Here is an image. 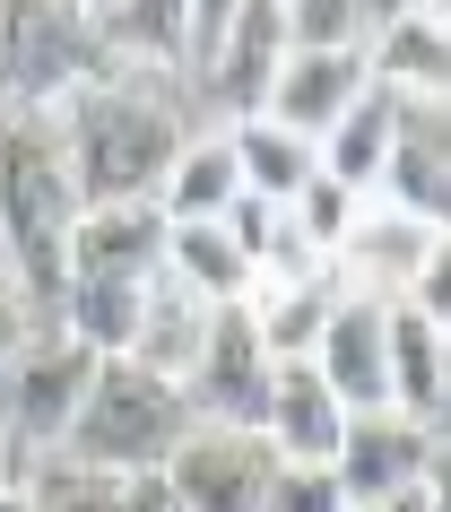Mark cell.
I'll use <instances>...</instances> for the list:
<instances>
[{
  "mask_svg": "<svg viewBox=\"0 0 451 512\" xmlns=\"http://www.w3.org/2000/svg\"><path fill=\"white\" fill-rule=\"evenodd\" d=\"M70 226H79V183L61 157V122L0 113V270L18 278L44 330L70 287Z\"/></svg>",
  "mask_w": 451,
  "mask_h": 512,
  "instance_id": "obj_1",
  "label": "cell"
},
{
  "mask_svg": "<svg viewBox=\"0 0 451 512\" xmlns=\"http://www.w3.org/2000/svg\"><path fill=\"white\" fill-rule=\"evenodd\" d=\"M27 504L35 512H122V478H96V469L53 460V469H35V478H27Z\"/></svg>",
  "mask_w": 451,
  "mask_h": 512,
  "instance_id": "obj_26",
  "label": "cell"
},
{
  "mask_svg": "<svg viewBox=\"0 0 451 512\" xmlns=\"http://www.w3.org/2000/svg\"><path fill=\"white\" fill-rule=\"evenodd\" d=\"M382 9H356V0H295L287 9V53H365Z\"/></svg>",
  "mask_w": 451,
  "mask_h": 512,
  "instance_id": "obj_25",
  "label": "cell"
},
{
  "mask_svg": "<svg viewBox=\"0 0 451 512\" xmlns=\"http://www.w3.org/2000/svg\"><path fill=\"white\" fill-rule=\"evenodd\" d=\"M122 512H183L174 495H165V478L148 469V478H122Z\"/></svg>",
  "mask_w": 451,
  "mask_h": 512,
  "instance_id": "obj_29",
  "label": "cell"
},
{
  "mask_svg": "<svg viewBox=\"0 0 451 512\" xmlns=\"http://www.w3.org/2000/svg\"><path fill=\"white\" fill-rule=\"evenodd\" d=\"M61 157L79 183V209L113 200H157V183L183 157V113L157 79H105L61 113Z\"/></svg>",
  "mask_w": 451,
  "mask_h": 512,
  "instance_id": "obj_2",
  "label": "cell"
},
{
  "mask_svg": "<svg viewBox=\"0 0 451 512\" xmlns=\"http://www.w3.org/2000/svg\"><path fill=\"white\" fill-rule=\"evenodd\" d=\"M217 304H200L174 270L148 278V304H139V339H131V365H148V374L165 382H191V365H200V339H209Z\"/></svg>",
  "mask_w": 451,
  "mask_h": 512,
  "instance_id": "obj_18",
  "label": "cell"
},
{
  "mask_svg": "<svg viewBox=\"0 0 451 512\" xmlns=\"http://www.w3.org/2000/svg\"><path fill=\"white\" fill-rule=\"evenodd\" d=\"M391 139H399V105L382 96V87H365L356 105L330 122V139H321L313 157L330 183H347L356 200H373V183H382V157H391Z\"/></svg>",
  "mask_w": 451,
  "mask_h": 512,
  "instance_id": "obj_20",
  "label": "cell"
},
{
  "mask_svg": "<svg viewBox=\"0 0 451 512\" xmlns=\"http://www.w3.org/2000/svg\"><path fill=\"white\" fill-rule=\"evenodd\" d=\"M35 330H44V322H35V304H27V296H18V278L0 270V374H9V356L27 348Z\"/></svg>",
  "mask_w": 451,
  "mask_h": 512,
  "instance_id": "obj_28",
  "label": "cell"
},
{
  "mask_svg": "<svg viewBox=\"0 0 451 512\" xmlns=\"http://www.w3.org/2000/svg\"><path fill=\"white\" fill-rule=\"evenodd\" d=\"M235 191H243V174H235L226 131H217V139H183L174 174L157 183V209H165V226H209V217H226Z\"/></svg>",
  "mask_w": 451,
  "mask_h": 512,
  "instance_id": "obj_22",
  "label": "cell"
},
{
  "mask_svg": "<svg viewBox=\"0 0 451 512\" xmlns=\"http://www.w3.org/2000/svg\"><path fill=\"white\" fill-rule=\"evenodd\" d=\"M113 61L96 44L87 9H53V0H9L0 9V113L27 122H61L87 87H105Z\"/></svg>",
  "mask_w": 451,
  "mask_h": 512,
  "instance_id": "obj_4",
  "label": "cell"
},
{
  "mask_svg": "<svg viewBox=\"0 0 451 512\" xmlns=\"http://www.w3.org/2000/svg\"><path fill=\"white\" fill-rule=\"evenodd\" d=\"M347 434V408L321 391V374L295 356V365H278V382H269V408H261V443L269 460H287V469H330V452H339Z\"/></svg>",
  "mask_w": 451,
  "mask_h": 512,
  "instance_id": "obj_16",
  "label": "cell"
},
{
  "mask_svg": "<svg viewBox=\"0 0 451 512\" xmlns=\"http://www.w3.org/2000/svg\"><path fill=\"white\" fill-rule=\"evenodd\" d=\"M96 365H105V356H87L79 339L35 330L27 348L9 356V374H0V434H9L18 452H61V434L79 417Z\"/></svg>",
  "mask_w": 451,
  "mask_h": 512,
  "instance_id": "obj_6",
  "label": "cell"
},
{
  "mask_svg": "<svg viewBox=\"0 0 451 512\" xmlns=\"http://www.w3.org/2000/svg\"><path fill=\"white\" fill-rule=\"evenodd\" d=\"M373 200H382V209H399V217H417V226H443V209H451L443 105H399V139H391V157H382Z\"/></svg>",
  "mask_w": 451,
  "mask_h": 512,
  "instance_id": "obj_13",
  "label": "cell"
},
{
  "mask_svg": "<svg viewBox=\"0 0 451 512\" xmlns=\"http://www.w3.org/2000/svg\"><path fill=\"white\" fill-rule=\"evenodd\" d=\"M226 148H235V174H243V191L252 200H269V209H287L295 191L321 174V157H313V139H287L278 122H226Z\"/></svg>",
  "mask_w": 451,
  "mask_h": 512,
  "instance_id": "obj_21",
  "label": "cell"
},
{
  "mask_svg": "<svg viewBox=\"0 0 451 512\" xmlns=\"http://www.w3.org/2000/svg\"><path fill=\"white\" fill-rule=\"evenodd\" d=\"M9 486H27V452H18V443L0 434V495H9Z\"/></svg>",
  "mask_w": 451,
  "mask_h": 512,
  "instance_id": "obj_30",
  "label": "cell"
},
{
  "mask_svg": "<svg viewBox=\"0 0 451 512\" xmlns=\"http://www.w3.org/2000/svg\"><path fill=\"white\" fill-rule=\"evenodd\" d=\"M269 469H278V460H269L261 434H243V426H191L157 478H165V495H174L183 512H261Z\"/></svg>",
  "mask_w": 451,
  "mask_h": 512,
  "instance_id": "obj_7",
  "label": "cell"
},
{
  "mask_svg": "<svg viewBox=\"0 0 451 512\" xmlns=\"http://www.w3.org/2000/svg\"><path fill=\"white\" fill-rule=\"evenodd\" d=\"M382 374H391V417L443 434V400H451V348L443 330L417 322L408 304H382Z\"/></svg>",
  "mask_w": 451,
  "mask_h": 512,
  "instance_id": "obj_15",
  "label": "cell"
},
{
  "mask_svg": "<svg viewBox=\"0 0 451 512\" xmlns=\"http://www.w3.org/2000/svg\"><path fill=\"white\" fill-rule=\"evenodd\" d=\"M330 478H339L347 512L443 495V434L408 426V417H391V408H373V417H347L339 452H330Z\"/></svg>",
  "mask_w": 451,
  "mask_h": 512,
  "instance_id": "obj_5",
  "label": "cell"
},
{
  "mask_svg": "<svg viewBox=\"0 0 451 512\" xmlns=\"http://www.w3.org/2000/svg\"><path fill=\"white\" fill-rule=\"evenodd\" d=\"M321 374V391L347 408V417H373V408H391V374H382V296H356L347 287L330 304V322H321L313 356H304Z\"/></svg>",
  "mask_w": 451,
  "mask_h": 512,
  "instance_id": "obj_10",
  "label": "cell"
},
{
  "mask_svg": "<svg viewBox=\"0 0 451 512\" xmlns=\"http://www.w3.org/2000/svg\"><path fill=\"white\" fill-rule=\"evenodd\" d=\"M425 261H443V226H417V217H399V209H382V200H365L330 270H356V287H365V278H391V287H408Z\"/></svg>",
  "mask_w": 451,
  "mask_h": 512,
  "instance_id": "obj_19",
  "label": "cell"
},
{
  "mask_svg": "<svg viewBox=\"0 0 451 512\" xmlns=\"http://www.w3.org/2000/svg\"><path fill=\"white\" fill-rule=\"evenodd\" d=\"M191 426H200V417H191L183 382L148 374V365H131V356H105L53 460L96 469V478H148V469L174 460V443H183Z\"/></svg>",
  "mask_w": 451,
  "mask_h": 512,
  "instance_id": "obj_3",
  "label": "cell"
},
{
  "mask_svg": "<svg viewBox=\"0 0 451 512\" xmlns=\"http://www.w3.org/2000/svg\"><path fill=\"white\" fill-rule=\"evenodd\" d=\"M261 512H347V495H339V478L330 469H269V495H261Z\"/></svg>",
  "mask_w": 451,
  "mask_h": 512,
  "instance_id": "obj_27",
  "label": "cell"
},
{
  "mask_svg": "<svg viewBox=\"0 0 451 512\" xmlns=\"http://www.w3.org/2000/svg\"><path fill=\"white\" fill-rule=\"evenodd\" d=\"M365 79L391 105H443L451 87V18L443 9H382V27L365 44Z\"/></svg>",
  "mask_w": 451,
  "mask_h": 512,
  "instance_id": "obj_11",
  "label": "cell"
},
{
  "mask_svg": "<svg viewBox=\"0 0 451 512\" xmlns=\"http://www.w3.org/2000/svg\"><path fill=\"white\" fill-rule=\"evenodd\" d=\"M0 512H35V504H27V486H9V495H0Z\"/></svg>",
  "mask_w": 451,
  "mask_h": 512,
  "instance_id": "obj_31",
  "label": "cell"
},
{
  "mask_svg": "<svg viewBox=\"0 0 451 512\" xmlns=\"http://www.w3.org/2000/svg\"><path fill=\"white\" fill-rule=\"evenodd\" d=\"M365 53H287L278 61V79H269L261 96V122H278L287 139H330V122H339L356 96H365Z\"/></svg>",
  "mask_w": 451,
  "mask_h": 512,
  "instance_id": "obj_12",
  "label": "cell"
},
{
  "mask_svg": "<svg viewBox=\"0 0 451 512\" xmlns=\"http://www.w3.org/2000/svg\"><path fill=\"white\" fill-rule=\"evenodd\" d=\"M356 209H365V200H356L347 183L313 174V183H304V191L287 200V235L304 243L313 261H339V243H347V226H356Z\"/></svg>",
  "mask_w": 451,
  "mask_h": 512,
  "instance_id": "obj_24",
  "label": "cell"
},
{
  "mask_svg": "<svg viewBox=\"0 0 451 512\" xmlns=\"http://www.w3.org/2000/svg\"><path fill=\"white\" fill-rule=\"evenodd\" d=\"M347 287L330 270H295V278H252V296H243V322L252 339L269 348V365H295V356H313L321 322H330V304Z\"/></svg>",
  "mask_w": 451,
  "mask_h": 512,
  "instance_id": "obj_17",
  "label": "cell"
},
{
  "mask_svg": "<svg viewBox=\"0 0 451 512\" xmlns=\"http://www.w3.org/2000/svg\"><path fill=\"white\" fill-rule=\"evenodd\" d=\"M278 61H287V0H243V9H226V27H217L209 61H200V79L226 105V122H252L261 113Z\"/></svg>",
  "mask_w": 451,
  "mask_h": 512,
  "instance_id": "obj_9",
  "label": "cell"
},
{
  "mask_svg": "<svg viewBox=\"0 0 451 512\" xmlns=\"http://www.w3.org/2000/svg\"><path fill=\"white\" fill-rule=\"evenodd\" d=\"M165 270V209L157 200H113V209H79L70 226V278H148Z\"/></svg>",
  "mask_w": 451,
  "mask_h": 512,
  "instance_id": "obj_14",
  "label": "cell"
},
{
  "mask_svg": "<svg viewBox=\"0 0 451 512\" xmlns=\"http://www.w3.org/2000/svg\"><path fill=\"white\" fill-rule=\"evenodd\" d=\"M165 270L183 278L200 304H217V313L252 296V261L226 243V226H217V217H209V226H165Z\"/></svg>",
  "mask_w": 451,
  "mask_h": 512,
  "instance_id": "obj_23",
  "label": "cell"
},
{
  "mask_svg": "<svg viewBox=\"0 0 451 512\" xmlns=\"http://www.w3.org/2000/svg\"><path fill=\"white\" fill-rule=\"evenodd\" d=\"M269 382H278V365H269V348L252 339V322H243V304H226L209 322V339H200V365H191V417L200 426H243L261 434V408H269Z\"/></svg>",
  "mask_w": 451,
  "mask_h": 512,
  "instance_id": "obj_8",
  "label": "cell"
}]
</instances>
